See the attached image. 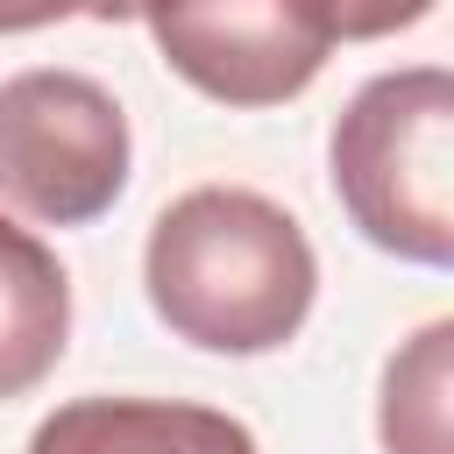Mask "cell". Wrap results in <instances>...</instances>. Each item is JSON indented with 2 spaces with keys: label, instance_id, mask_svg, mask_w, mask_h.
<instances>
[{
  "label": "cell",
  "instance_id": "obj_1",
  "mask_svg": "<svg viewBox=\"0 0 454 454\" xmlns=\"http://www.w3.org/2000/svg\"><path fill=\"white\" fill-rule=\"evenodd\" d=\"M142 284L177 340L206 355H277L319 298V255L277 199L192 184L149 220Z\"/></svg>",
  "mask_w": 454,
  "mask_h": 454
},
{
  "label": "cell",
  "instance_id": "obj_2",
  "mask_svg": "<svg viewBox=\"0 0 454 454\" xmlns=\"http://www.w3.org/2000/svg\"><path fill=\"white\" fill-rule=\"evenodd\" d=\"M333 199L397 262H454V78L440 64L376 71L326 142Z\"/></svg>",
  "mask_w": 454,
  "mask_h": 454
},
{
  "label": "cell",
  "instance_id": "obj_3",
  "mask_svg": "<svg viewBox=\"0 0 454 454\" xmlns=\"http://www.w3.org/2000/svg\"><path fill=\"white\" fill-rule=\"evenodd\" d=\"M128 114L85 71L0 78V199L43 227H92L128 192Z\"/></svg>",
  "mask_w": 454,
  "mask_h": 454
},
{
  "label": "cell",
  "instance_id": "obj_4",
  "mask_svg": "<svg viewBox=\"0 0 454 454\" xmlns=\"http://www.w3.org/2000/svg\"><path fill=\"white\" fill-rule=\"evenodd\" d=\"M142 21L156 57L220 106L298 99L340 43L326 0H142Z\"/></svg>",
  "mask_w": 454,
  "mask_h": 454
},
{
  "label": "cell",
  "instance_id": "obj_5",
  "mask_svg": "<svg viewBox=\"0 0 454 454\" xmlns=\"http://www.w3.org/2000/svg\"><path fill=\"white\" fill-rule=\"evenodd\" d=\"M28 454H262L234 411L184 397H71L35 433Z\"/></svg>",
  "mask_w": 454,
  "mask_h": 454
},
{
  "label": "cell",
  "instance_id": "obj_6",
  "mask_svg": "<svg viewBox=\"0 0 454 454\" xmlns=\"http://www.w3.org/2000/svg\"><path fill=\"white\" fill-rule=\"evenodd\" d=\"M71 340L64 262L0 213V397H28Z\"/></svg>",
  "mask_w": 454,
  "mask_h": 454
},
{
  "label": "cell",
  "instance_id": "obj_7",
  "mask_svg": "<svg viewBox=\"0 0 454 454\" xmlns=\"http://www.w3.org/2000/svg\"><path fill=\"white\" fill-rule=\"evenodd\" d=\"M376 433L383 454H454V319H426L383 362Z\"/></svg>",
  "mask_w": 454,
  "mask_h": 454
},
{
  "label": "cell",
  "instance_id": "obj_8",
  "mask_svg": "<svg viewBox=\"0 0 454 454\" xmlns=\"http://www.w3.org/2000/svg\"><path fill=\"white\" fill-rule=\"evenodd\" d=\"M426 14H433V0H326V21L340 43H376V35H397Z\"/></svg>",
  "mask_w": 454,
  "mask_h": 454
},
{
  "label": "cell",
  "instance_id": "obj_9",
  "mask_svg": "<svg viewBox=\"0 0 454 454\" xmlns=\"http://www.w3.org/2000/svg\"><path fill=\"white\" fill-rule=\"evenodd\" d=\"M64 14H92V21H135L142 0H0V35H28L50 28Z\"/></svg>",
  "mask_w": 454,
  "mask_h": 454
}]
</instances>
